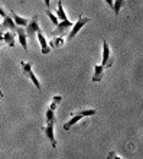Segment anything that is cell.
<instances>
[{
    "instance_id": "cell-1",
    "label": "cell",
    "mask_w": 143,
    "mask_h": 159,
    "mask_svg": "<svg viewBox=\"0 0 143 159\" xmlns=\"http://www.w3.org/2000/svg\"><path fill=\"white\" fill-rule=\"evenodd\" d=\"M96 114H97V110H94V109H85V110H78V111H72L71 119L64 125V130H67L68 132V130H71L72 126L77 125L83 117H87V116H96Z\"/></svg>"
},
{
    "instance_id": "cell-2",
    "label": "cell",
    "mask_w": 143,
    "mask_h": 159,
    "mask_svg": "<svg viewBox=\"0 0 143 159\" xmlns=\"http://www.w3.org/2000/svg\"><path fill=\"white\" fill-rule=\"evenodd\" d=\"M20 68H22V71H23V74H25L26 77H29V80L34 83V85L38 88V91H42V85L39 83L38 77L35 75L34 70H32V64L26 62V61H20Z\"/></svg>"
},
{
    "instance_id": "cell-3",
    "label": "cell",
    "mask_w": 143,
    "mask_h": 159,
    "mask_svg": "<svg viewBox=\"0 0 143 159\" xmlns=\"http://www.w3.org/2000/svg\"><path fill=\"white\" fill-rule=\"evenodd\" d=\"M90 22H91V19H90V17L83 16V15H81V16L78 17V22H75V23L72 25V28H71V30H69V35H68L67 41H72V39H74L77 35H78V32H80V30L83 29V28H84L87 23H90Z\"/></svg>"
},
{
    "instance_id": "cell-4",
    "label": "cell",
    "mask_w": 143,
    "mask_h": 159,
    "mask_svg": "<svg viewBox=\"0 0 143 159\" xmlns=\"http://www.w3.org/2000/svg\"><path fill=\"white\" fill-rule=\"evenodd\" d=\"M72 25H74V23H72L69 19L61 20V22L58 23V26L55 28V30H54V32H52L51 35H52V36H65L68 30H71Z\"/></svg>"
},
{
    "instance_id": "cell-5",
    "label": "cell",
    "mask_w": 143,
    "mask_h": 159,
    "mask_svg": "<svg viewBox=\"0 0 143 159\" xmlns=\"http://www.w3.org/2000/svg\"><path fill=\"white\" fill-rule=\"evenodd\" d=\"M55 121H47V125L42 127V132L45 133V136L48 138V140L51 142L52 148H56V139H55Z\"/></svg>"
},
{
    "instance_id": "cell-6",
    "label": "cell",
    "mask_w": 143,
    "mask_h": 159,
    "mask_svg": "<svg viewBox=\"0 0 143 159\" xmlns=\"http://www.w3.org/2000/svg\"><path fill=\"white\" fill-rule=\"evenodd\" d=\"M113 62L114 59L111 58V52H110V46L107 43V41H103V61H101V65L104 68H109V67H113Z\"/></svg>"
},
{
    "instance_id": "cell-7",
    "label": "cell",
    "mask_w": 143,
    "mask_h": 159,
    "mask_svg": "<svg viewBox=\"0 0 143 159\" xmlns=\"http://www.w3.org/2000/svg\"><path fill=\"white\" fill-rule=\"evenodd\" d=\"M41 29L39 28V23H38V16H34L32 19L29 20L28 26H26V36L28 38H32V36H36V32Z\"/></svg>"
},
{
    "instance_id": "cell-8",
    "label": "cell",
    "mask_w": 143,
    "mask_h": 159,
    "mask_svg": "<svg viewBox=\"0 0 143 159\" xmlns=\"http://www.w3.org/2000/svg\"><path fill=\"white\" fill-rule=\"evenodd\" d=\"M36 38H38L39 43H41V52H42L43 55H47L51 52V46L48 45V42L47 39H45V35H43L42 29H39L38 32H36Z\"/></svg>"
},
{
    "instance_id": "cell-9",
    "label": "cell",
    "mask_w": 143,
    "mask_h": 159,
    "mask_svg": "<svg viewBox=\"0 0 143 159\" xmlns=\"http://www.w3.org/2000/svg\"><path fill=\"white\" fill-rule=\"evenodd\" d=\"M15 34L17 35V39H19V42H20L22 48L25 51H28V36H26V32L23 28H20V26H17L16 30H15Z\"/></svg>"
},
{
    "instance_id": "cell-10",
    "label": "cell",
    "mask_w": 143,
    "mask_h": 159,
    "mask_svg": "<svg viewBox=\"0 0 143 159\" xmlns=\"http://www.w3.org/2000/svg\"><path fill=\"white\" fill-rule=\"evenodd\" d=\"M16 23L13 22V19L10 16H6L3 17V20H2V25H0V30H16Z\"/></svg>"
},
{
    "instance_id": "cell-11",
    "label": "cell",
    "mask_w": 143,
    "mask_h": 159,
    "mask_svg": "<svg viewBox=\"0 0 143 159\" xmlns=\"http://www.w3.org/2000/svg\"><path fill=\"white\" fill-rule=\"evenodd\" d=\"M15 36H16V34H15L13 30H6V32L3 34V42H4V43H7L10 48H13V46H15V43H16Z\"/></svg>"
},
{
    "instance_id": "cell-12",
    "label": "cell",
    "mask_w": 143,
    "mask_h": 159,
    "mask_svg": "<svg viewBox=\"0 0 143 159\" xmlns=\"http://www.w3.org/2000/svg\"><path fill=\"white\" fill-rule=\"evenodd\" d=\"M104 77V67L101 65V64H97L96 67H94V74H93V81L94 83H98L101 81Z\"/></svg>"
},
{
    "instance_id": "cell-13",
    "label": "cell",
    "mask_w": 143,
    "mask_h": 159,
    "mask_svg": "<svg viewBox=\"0 0 143 159\" xmlns=\"http://www.w3.org/2000/svg\"><path fill=\"white\" fill-rule=\"evenodd\" d=\"M10 16H12L13 22L16 23V26H20V28H26L28 23H29L30 19H25V17H20L19 15H16L15 12H10Z\"/></svg>"
},
{
    "instance_id": "cell-14",
    "label": "cell",
    "mask_w": 143,
    "mask_h": 159,
    "mask_svg": "<svg viewBox=\"0 0 143 159\" xmlns=\"http://www.w3.org/2000/svg\"><path fill=\"white\" fill-rule=\"evenodd\" d=\"M64 42H65V36H54V39L48 43L51 48H59V46L64 45Z\"/></svg>"
},
{
    "instance_id": "cell-15",
    "label": "cell",
    "mask_w": 143,
    "mask_h": 159,
    "mask_svg": "<svg viewBox=\"0 0 143 159\" xmlns=\"http://www.w3.org/2000/svg\"><path fill=\"white\" fill-rule=\"evenodd\" d=\"M123 4H124V0H114L113 2V12L116 16H118V13H120V10H122Z\"/></svg>"
},
{
    "instance_id": "cell-16",
    "label": "cell",
    "mask_w": 143,
    "mask_h": 159,
    "mask_svg": "<svg viewBox=\"0 0 143 159\" xmlns=\"http://www.w3.org/2000/svg\"><path fill=\"white\" fill-rule=\"evenodd\" d=\"M56 17H58L59 20H65V19H68V17H67V13L64 12L62 2H58V10H56Z\"/></svg>"
},
{
    "instance_id": "cell-17",
    "label": "cell",
    "mask_w": 143,
    "mask_h": 159,
    "mask_svg": "<svg viewBox=\"0 0 143 159\" xmlns=\"http://www.w3.org/2000/svg\"><path fill=\"white\" fill-rule=\"evenodd\" d=\"M61 100H62V96H55L54 98H52V101H51V104H49V107L48 109H51V110H56V107H58V104L61 103Z\"/></svg>"
},
{
    "instance_id": "cell-18",
    "label": "cell",
    "mask_w": 143,
    "mask_h": 159,
    "mask_svg": "<svg viewBox=\"0 0 143 159\" xmlns=\"http://www.w3.org/2000/svg\"><path fill=\"white\" fill-rule=\"evenodd\" d=\"M47 15H48V17L51 19V22H52V23L55 25V28H56V26H58V23H59V19L55 16V15L51 12V10H47Z\"/></svg>"
},
{
    "instance_id": "cell-19",
    "label": "cell",
    "mask_w": 143,
    "mask_h": 159,
    "mask_svg": "<svg viewBox=\"0 0 143 159\" xmlns=\"http://www.w3.org/2000/svg\"><path fill=\"white\" fill-rule=\"evenodd\" d=\"M45 116H47V121H54L55 120V111L54 110L48 109L47 113H45Z\"/></svg>"
},
{
    "instance_id": "cell-20",
    "label": "cell",
    "mask_w": 143,
    "mask_h": 159,
    "mask_svg": "<svg viewBox=\"0 0 143 159\" xmlns=\"http://www.w3.org/2000/svg\"><path fill=\"white\" fill-rule=\"evenodd\" d=\"M107 159H122V158L117 155L116 151H110L109 153H107Z\"/></svg>"
},
{
    "instance_id": "cell-21",
    "label": "cell",
    "mask_w": 143,
    "mask_h": 159,
    "mask_svg": "<svg viewBox=\"0 0 143 159\" xmlns=\"http://www.w3.org/2000/svg\"><path fill=\"white\" fill-rule=\"evenodd\" d=\"M104 2L107 3V6H109V7L113 9V2H114V0H104Z\"/></svg>"
},
{
    "instance_id": "cell-22",
    "label": "cell",
    "mask_w": 143,
    "mask_h": 159,
    "mask_svg": "<svg viewBox=\"0 0 143 159\" xmlns=\"http://www.w3.org/2000/svg\"><path fill=\"white\" fill-rule=\"evenodd\" d=\"M43 3H45V6H47V7H49V6H51V0H43Z\"/></svg>"
},
{
    "instance_id": "cell-23",
    "label": "cell",
    "mask_w": 143,
    "mask_h": 159,
    "mask_svg": "<svg viewBox=\"0 0 143 159\" xmlns=\"http://www.w3.org/2000/svg\"><path fill=\"white\" fill-rule=\"evenodd\" d=\"M0 42H3V32L0 30Z\"/></svg>"
},
{
    "instance_id": "cell-24",
    "label": "cell",
    "mask_w": 143,
    "mask_h": 159,
    "mask_svg": "<svg viewBox=\"0 0 143 159\" xmlns=\"http://www.w3.org/2000/svg\"><path fill=\"white\" fill-rule=\"evenodd\" d=\"M2 98H3V91L0 90V100H2Z\"/></svg>"
},
{
    "instance_id": "cell-25",
    "label": "cell",
    "mask_w": 143,
    "mask_h": 159,
    "mask_svg": "<svg viewBox=\"0 0 143 159\" xmlns=\"http://www.w3.org/2000/svg\"><path fill=\"white\" fill-rule=\"evenodd\" d=\"M0 25H2V22H0Z\"/></svg>"
}]
</instances>
